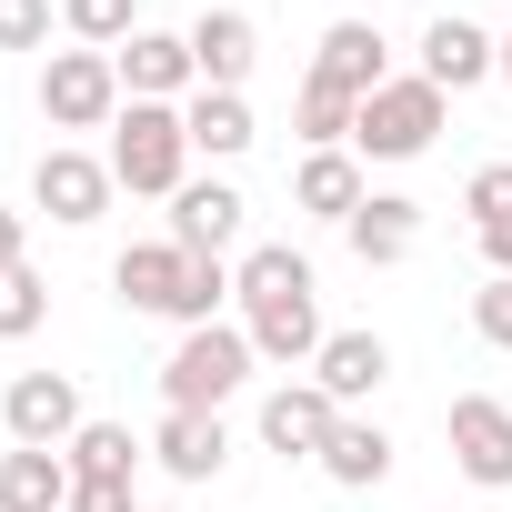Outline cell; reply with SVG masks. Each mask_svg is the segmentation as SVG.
<instances>
[{
	"mask_svg": "<svg viewBox=\"0 0 512 512\" xmlns=\"http://www.w3.org/2000/svg\"><path fill=\"white\" fill-rule=\"evenodd\" d=\"M332 432H342V402H332L322 382H282V392H262V442H272L282 462H322Z\"/></svg>",
	"mask_w": 512,
	"mask_h": 512,
	"instance_id": "30bf717a",
	"label": "cell"
},
{
	"mask_svg": "<svg viewBox=\"0 0 512 512\" xmlns=\"http://www.w3.org/2000/svg\"><path fill=\"white\" fill-rule=\"evenodd\" d=\"M342 231H352V251H362L372 272H392V262H412V241H422V201L412 191H372Z\"/></svg>",
	"mask_w": 512,
	"mask_h": 512,
	"instance_id": "ac0fdd59",
	"label": "cell"
},
{
	"mask_svg": "<svg viewBox=\"0 0 512 512\" xmlns=\"http://www.w3.org/2000/svg\"><path fill=\"white\" fill-rule=\"evenodd\" d=\"M462 211H472V231H512V161H482L472 191H462Z\"/></svg>",
	"mask_w": 512,
	"mask_h": 512,
	"instance_id": "83f0119b",
	"label": "cell"
},
{
	"mask_svg": "<svg viewBox=\"0 0 512 512\" xmlns=\"http://www.w3.org/2000/svg\"><path fill=\"white\" fill-rule=\"evenodd\" d=\"M151 462H161L171 482H211V472L231 462V432H221V412H161V432H151Z\"/></svg>",
	"mask_w": 512,
	"mask_h": 512,
	"instance_id": "e0dca14e",
	"label": "cell"
},
{
	"mask_svg": "<svg viewBox=\"0 0 512 512\" xmlns=\"http://www.w3.org/2000/svg\"><path fill=\"white\" fill-rule=\"evenodd\" d=\"M322 472H332L342 492H372V482L392 472V432H382V422H352V412H342V432L322 442Z\"/></svg>",
	"mask_w": 512,
	"mask_h": 512,
	"instance_id": "cb8c5ba5",
	"label": "cell"
},
{
	"mask_svg": "<svg viewBox=\"0 0 512 512\" xmlns=\"http://www.w3.org/2000/svg\"><path fill=\"white\" fill-rule=\"evenodd\" d=\"M422 81L452 101V91H472V81H502V41L482 31V21H462V11H442L432 31H422Z\"/></svg>",
	"mask_w": 512,
	"mask_h": 512,
	"instance_id": "ba28073f",
	"label": "cell"
},
{
	"mask_svg": "<svg viewBox=\"0 0 512 512\" xmlns=\"http://www.w3.org/2000/svg\"><path fill=\"white\" fill-rule=\"evenodd\" d=\"M0 422H11L21 452H61L91 412H81V382H71V372H21L11 392H0Z\"/></svg>",
	"mask_w": 512,
	"mask_h": 512,
	"instance_id": "8992f818",
	"label": "cell"
},
{
	"mask_svg": "<svg viewBox=\"0 0 512 512\" xmlns=\"http://www.w3.org/2000/svg\"><path fill=\"white\" fill-rule=\"evenodd\" d=\"M111 61H121V91H131V101H191V91H201L191 31H131Z\"/></svg>",
	"mask_w": 512,
	"mask_h": 512,
	"instance_id": "9c48e42d",
	"label": "cell"
},
{
	"mask_svg": "<svg viewBox=\"0 0 512 512\" xmlns=\"http://www.w3.org/2000/svg\"><path fill=\"white\" fill-rule=\"evenodd\" d=\"M0 512H71V462L61 452H0Z\"/></svg>",
	"mask_w": 512,
	"mask_h": 512,
	"instance_id": "ffe728a7",
	"label": "cell"
},
{
	"mask_svg": "<svg viewBox=\"0 0 512 512\" xmlns=\"http://www.w3.org/2000/svg\"><path fill=\"white\" fill-rule=\"evenodd\" d=\"M111 191H121V181H111V161H91V151H71V141H51V151H41V171H31V201H41L51 221H71V231H81V221H101V211H111Z\"/></svg>",
	"mask_w": 512,
	"mask_h": 512,
	"instance_id": "52a82bcc",
	"label": "cell"
},
{
	"mask_svg": "<svg viewBox=\"0 0 512 512\" xmlns=\"http://www.w3.org/2000/svg\"><path fill=\"white\" fill-rule=\"evenodd\" d=\"M241 332H251V352H262V362H282V372H312V352L332 342L312 292H292V302H262V312H241Z\"/></svg>",
	"mask_w": 512,
	"mask_h": 512,
	"instance_id": "4fadbf2b",
	"label": "cell"
},
{
	"mask_svg": "<svg viewBox=\"0 0 512 512\" xmlns=\"http://www.w3.org/2000/svg\"><path fill=\"white\" fill-rule=\"evenodd\" d=\"M11 262H31V241H21V211L0 201V272H11Z\"/></svg>",
	"mask_w": 512,
	"mask_h": 512,
	"instance_id": "1f68e13d",
	"label": "cell"
},
{
	"mask_svg": "<svg viewBox=\"0 0 512 512\" xmlns=\"http://www.w3.org/2000/svg\"><path fill=\"white\" fill-rule=\"evenodd\" d=\"M41 322H51V282L31 262H11V272H0V342H31Z\"/></svg>",
	"mask_w": 512,
	"mask_h": 512,
	"instance_id": "4316f807",
	"label": "cell"
},
{
	"mask_svg": "<svg viewBox=\"0 0 512 512\" xmlns=\"http://www.w3.org/2000/svg\"><path fill=\"white\" fill-rule=\"evenodd\" d=\"M292 201H302V211H322V221H352V211L372 201V181H362V151H302V171H292Z\"/></svg>",
	"mask_w": 512,
	"mask_h": 512,
	"instance_id": "d6986e66",
	"label": "cell"
},
{
	"mask_svg": "<svg viewBox=\"0 0 512 512\" xmlns=\"http://www.w3.org/2000/svg\"><path fill=\"white\" fill-rule=\"evenodd\" d=\"M181 121H191V151H201V161H241V151H251V101H241V91H191Z\"/></svg>",
	"mask_w": 512,
	"mask_h": 512,
	"instance_id": "7402d4cb",
	"label": "cell"
},
{
	"mask_svg": "<svg viewBox=\"0 0 512 512\" xmlns=\"http://www.w3.org/2000/svg\"><path fill=\"white\" fill-rule=\"evenodd\" d=\"M61 31H71L81 51H121V41L151 31V21H141V0H61Z\"/></svg>",
	"mask_w": 512,
	"mask_h": 512,
	"instance_id": "d4e9b609",
	"label": "cell"
},
{
	"mask_svg": "<svg viewBox=\"0 0 512 512\" xmlns=\"http://www.w3.org/2000/svg\"><path fill=\"white\" fill-rule=\"evenodd\" d=\"M121 61L111 51H51L41 61V121L51 131H111L121 121Z\"/></svg>",
	"mask_w": 512,
	"mask_h": 512,
	"instance_id": "277c9868",
	"label": "cell"
},
{
	"mask_svg": "<svg viewBox=\"0 0 512 512\" xmlns=\"http://www.w3.org/2000/svg\"><path fill=\"white\" fill-rule=\"evenodd\" d=\"M502 81H512V31H502Z\"/></svg>",
	"mask_w": 512,
	"mask_h": 512,
	"instance_id": "d6a6232c",
	"label": "cell"
},
{
	"mask_svg": "<svg viewBox=\"0 0 512 512\" xmlns=\"http://www.w3.org/2000/svg\"><path fill=\"white\" fill-rule=\"evenodd\" d=\"M71 512H141L131 482H71Z\"/></svg>",
	"mask_w": 512,
	"mask_h": 512,
	"instance_id": "4dcf8cb0",
	"label": "cell"
},
{
	"mask_svg": "<svg viewBox=\"0 0 512 512\" xmlns=\"http://www.w3.org/2000/svg\"><path fill=\"white\" fill-rule=\"evenodd\" d=\"M472 332H482L492 352H512V272H492V282L472 292Z\"/></svg>",
	"mask_w": 512,
	"mask_h": 512,
	"instance_id": "f1b7e54d",
	"label": "cell"
},
{
	"mask_svg": "<svg viewBox=\"0 0 512 512\" xmlns=\"http://www.w3.org/2000/svg\"><path fill=\"white\" fill-rule=\"evenodd\" d=\"M111 292L131 302V312H161V322H181V292H191V251L161 231V241H131L121 262H111Z\"/></svg>",
	"mask_w": 512,
	"mask_h": 512,
	"instance_id": "8fae6325",
	"label": "cell"
},
{
	"mask_svg": "<svg viewBox=\"0 0 512 512\" xmlns=\"http://www.w3.org/2000/svg\"><path fill=\"white\" fill-rule=\"evenodd\" d=\"M51 41V0H0V51H41Z\"/></svg>",
	"mask_w": 512,
	"mask_h": 512,
	"instance_id": "f546056e",
	"label": "cell"
},
{
	"mask_svg": "<svg viewBox=\"0 0 512 512\" xmlns=\"http://www.w3.org/2000/svg\"><path fill=\"white\" fill-rule=\"evenodd\" d=\"M241 211H251V201H241L231 181H181V191H171V241H181V251H231V241H241Z\"/></svg>",
	"mask_w": 512,
	"mask_h": 512,
	"instance_id": "2e32d148",
	"label": "cell"
},
{
	"mask_svg": "<svg viewBox=\"0 0 512 512\" xmlns=\"http://www.w3.org/2000/svg\"><path fill=\"white\" fill-rule=\"evenodd\" d=\"M191 61H201V91H241L251 61H262L251 11H201V21H191Z\"/></svg>",
	"mask_w": 512,
	"mask_h": 512,
	"instance_id": "9a60e30c",
	"label": "cell"
},
{
	"mask_svg": "<svg viewBox=\"0 0 512 512\" xmlns=\"http://www.w3.org/2000/svg\"><path fill=\"white\" fill-rule=\"evenodd\" d=\"M312 382L352 412V402H372V392L392 382V342H382V332H332V342L312 352Z\"/></svg>",
	"mask_w": 512,
	"mask_h": 512,
	"instance_id": "5bb4252c",
	"label": "cell"
},
{
	"mask_svg": "<svg viewBox=\"0 0 512 512\" xmlns=\"http://www.w3.org/2000/svg\"><path fill=\"white\" fill-rule=\"evenodd\" d=\"M292 292H312V262L292 241H262V251H241V272H231V302L241 312H262V302H292Z\"/></svg>",
	"mask_w": 512,
	"mask_h": 512,
	"instance_id": "44dd1931",
	"label": "cell"
},
{
	"mask_svg": "<svg viewBox=\"0 0 512 512\" xmlns=\"http://www.w3.org/2000/svg\"><path fill=\"white\" fill-rule=\"evenodd\" d=\"M111 181L121 191H141V201H171L181 181H191V121H181V101H121V121H111Z\"/></svg>",
	"mask_w": 512,
	"mask_h": 512,
	"instance_id": "6da1fadb",
	"label": "cell"
},
{
	"mask_svg": "<svg viewBox=\"0 0 512 512\" xmlns=\"http://www.w3.org/2000/svg\"><path fill=\"white\" fill-rule=\"evenodd\" d=\"M442 111H452V101H442L422 71H392V81L362 101L352 151H362V161H422V151H432V131H442Z\"/></svg>",
	"mask_w": 512,
	"mask_h": 512,
	"instance_id": "3957f363",
	"label": "cell"
},
{
	"mask_svg": "<svg viewBox=\"0 0 512 512\" xmlns=\"http://www.w3.org/2000/svg\"><path fill=\"white\" fill-rule=\"evenodd\" d=\"M292 121H302V141H312V151H352V121H362V101H342L332 81H302Z\"/></svg>",
	"mask_w": 512,
	"mask_h": 512,
	"instance_id": "484cf974",
	"label": "cell"
},
{
	"mask_svg": "<svg viewBox=\"0 0 512 512\" xmlns=\"http://www.w3.org/2000/svg\"><path fill=\"white\" fill-rule=\"evenodd\" d=\"M312 81H332L342 101H372V91L392 81V41H382L372 21H332V31H322V61H312Z\"/></svg>",
	"mask_w": 512,
	"mask_h": 512,
	"instance_id": "7c38bea8",
	"label": "cell"
},
{
	"mask_svg": "<svg viewBox=\"0 0 512 512\" xmlns=\"http://www.w3.org/2000/svg\"><path fill=\"white\" fill-rule=\"evenodd\" d=\"M141 452H151V442H131V422H81V432L61 442L71 482H131V472H141Z\"/></svg>",
	"mask_w": 512,
	"mask_h": 512,
	"instance_id": "603a6c76",
	"label": "cell"
},
{
	"mask_svg": "<svg viewBox=\"0 0 512 512\" xmlns=\"http://www.w3.org/2000/svg\"><path fill=\"white\" fill-rule=\"evenodd\" d=\"M251 362H262V352H251L241 322H201V332L171 342V362H161V402H171V412H221V402L251 382Z\"/></svg>",
	"mask_w": 512,
	"mask_h": 512,
	"instance_id": "7a4b0ae2",
	"label": "cell"
},
{
	"mask_svg": "<svg viewBox=\"0 0 512 512\" xmlns=\"http://www.w3.org/2000/svg\"><path fill=\"white\" fill-rule=\"evenodd\" d=\"M442 442H452L462 482H482V492H512V402H492V392H462V402L442 412Z\"/></svg>",
	"mask_w": 512,
	"mask_h": 512,
	"instance_id": "5b68a950",
	"label": "cell"
}]
</instances>
